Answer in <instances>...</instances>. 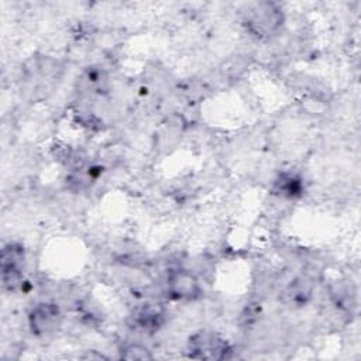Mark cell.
Listing matches in <instances>:
<instances>
[{
    "instance_id": "1",
    "label": "cell",
    "mask_w": 361,
    "mask_h": 361,
    "mask_svg": "<svg viewBox=\"0 0 361 361\" xmlns=\"http://www.w3.org/2000/svg\"><path fill=\"white\" fill-rule=\"evenodd\" d=\"M283 21V14L275 3H257L248 8L244 23L248 31L259 38L275 34Z\"/></svg>"
},
{
    "instance_id": "2",
    "label": "cell",
    "mask_w": 361,
    "mask_h": 361,
    "mask_svg": "<svg viewBox=\"0 0 361 361\" xmlns=\"http://www.w3.org/2000/svg\"><path fill=\"white\" fill-rule=\"evenodd\" d=\"M188 351L196 360H224L231 351L227 340L216 331L202 330L190 336Z\"/></svg>"
},
{
    "instance_id": "3",
    "label": "cell",
    "mask_w": 361,
    "mask_h": 361,
    "mask_svg": "<svg viewBox=\"0 0 361 361\" xmlns=\"http://www.w3.org/2000/svg\"><path fill=\"white\" fill-rule=\"evenodd\" d=\"M61 310L52 302L37 303L28 313V324L37 337H47L58 330L61 326Z\"/></svg>"
},
{
    "instance_id": "4",
    "label": "cell",
    "mask_w": 361,
    "mask_h": 361,
    "mask_svg": "<svg viewBox=\"0 0 361 361\" xmlns=\"http://www.w3.org/2000/svg\"><path fill=\"white\" fill-rule=\"evenodd\" d=\"M166 292L175 300H192L200 295V285L192 272L173 269L166 279Z\"/></svg>"
},
{
    "instance_id": "5",
    "label": "cell",
    "mask_w": 361,
    "mask_h": 361,
    "mask_svg": "<svg viewBox=\"0 0 361 361\" xmlns=\"http://www.w3.org/2000/svg\"><path fill=\"white\" fill-rule=\"evenodd\" d=\"M24 248L20 244L8 243L1 250L0 257V268L1 274L4 272H23V264H24Z\"/></svg>"
},
{
    "instance_id": "6",
    "label": "cell",
    "mask_w": 361,
    "mask_h": 361,
    "mask_svg": "<svg viewBox=\"0 0 361 361\" xmlns=\"http://www.w3.org/2000/svg\"><path fill=\"white\" fill-rule=\"evenodd\" d=\"M134 323L145 331H155L164 323V313L159 307L147 305L135 312Z\"/></svg>"
},
{
    "instance_id": "7",
    "label": "cell",
    "mask_w": 361,
    "mask_h": 361,
    "mask_svg": "<svg viewBox=\"0 0 361 361\" xmlns=\"http://www.w3.org/2000/svg\"><path fill=\"white\" fill-rule=\"evenodd\" d=\"M312 296V288L302 279L292 282L285 290V299L288 303L295 306H303Z\"/></svg>"
},
{
    "instance_id": "8",
    "label": "cell",
    "mask_w": 361,
    "mask_h": 361,
    "mask_svg": "<svg viewBox=\"0 0 361 361\" xmlns=\"http://www.w3.org/2000/svg\"><path fill=\"white\" fill-rule=\"evenodd\" d=\"M275 192L285 197H296L302 192V180L293 173H283L275 182Z\"/></svg>"
},
{
    "instance_id": "9",
    "label": "cell",
    "mask_w": 361,
    "mask_h": 361,
    "mask_svg": "<svg viewBox=\"0 0 361 361\" xmlns=\"http://www.w3.org/2000/svg\"><path fill=\"white\" fill-rule=\"evenodd\" d=\"M121 358L124 360H151L152 358V354L151 351L141 345V344H128L126 345L123 350H121Z\"/></svg>"
}]
</instances>
